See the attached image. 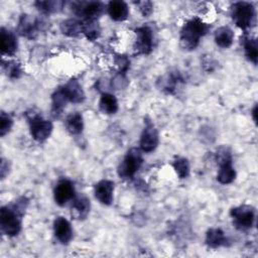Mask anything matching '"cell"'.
I'll list each match as a JSON object with an SVG mask.
<instances>
[{
  "instance_id": "obj_1",
  "label": "cell",
  "mask_w": 258,
  "mask_h": 258,
  "mask_svg": "<svg viewBox=\"0 0 258 258\" xmlns=\"http://www.w3.org/2000/svg\"><path fill=\"white\" fill-rule=\"evenodd\" d=\"M27 206V200L20 198L11 206L0 210V226L2 232L10 237L17 235L21 230V219Z\"/></svg>"
},
{
  "instance_id": "obj_2",
  "label": "cell",
  "mask_w": 258,
  "mask_h": 258,
  "mask_svg": "<svg viewBox=\"0 0 258 258\" xmlns=\"http://www.w3.org/2000/svg\"><path fill=\"white\" fill-rule=\"evenodd\" d=\"M209 29V24L205 23L200 18H192L186 21L180 30V46L185 50L195 49L199 45L200 39L208 32Z\"/></svg>"
},
{
  "instance_id": "obj_3",
  "label": "cell",
  "mask_w": 258,
  "mask_h": 258,
  "mask_svg": "<svg viewBox=\"0 0 258 258\" xmlns=\"http://www.w3.org/2000/svg\"><path fill=\"white\" fill-rule=\"evenodd\" d=\"M232 18L236 25L241 29H248L251 28L256 19V11L254 6L245 1L236 2L231 7Z\"/></svg>"
},
{
  "instance_id": "obj_4",
  "label": "cell",
  "mask_w": 258,
  "mask_h": 258,
  "mask_svg": "<svg viewBox=\"0 0 258 258\" xmlns=\"http://www.w3.org/2000/svg\"><path fill=\"white\" fill-rule=\"evenodd\" d=\"M142 162L143 157L141 150L138 148H131L118 167L119 176L125 179L132 178L142 165Z\"/></svg>"
},
{
  "instance_id": "obj_5",
  "label": "cell",
  "mask_w": 258,
  "mask_h": 258,
  "mask_svg": "<svg viewBox=\"0 0 258 258\" xmlns=\"http://www.w3.org/2000/svg\"><path fill=\"white\" fill-rule=\"evenodd\" d=\"M30 134L37 142L45 141L52 132V124L50 121L43 119L40 115L30 113L27 115Z\"/></svg>"
},
{
  "instance_id": "obj_6",
  "label": "cell",
  "mask_w": 258,
  "mask_h": 258,
  "mask_svg": "<svg viewBox=\"0 0 258 258\" xmlns=\"http://www.w3.org/2000/svg\"><path fill=\"white\" fill-rule=\"evenodd\" d=\"M230 215L233 218L234 225L239 230L250 229L255 221V211L248 205H242L233 208L230 212Z\"/></svg>"
},
{
  "instance_id": "obj_7",
  "label": "cell",
  "mask_w": 258,
  "mask_h": 258,
  "mask_svg": "<svg viewBox=\"0 0 258 258\" xmlns=\"http://www.w3.org/2000/svg\"><path fill=\"white\" fill-rule=\"evenodd\" d=\"M136 40L133 45L136 54H148L153 48V32L149 26L143 25L135 29Z\"/></svg>"
},
{
  "instance_id": "obj_8",
  "label": "cell",
  "mask_w": 258,
  "mask_h": 258,
  "mask_svg": "<svg viewBox=\"0 0 258 258\" xmlns=\"http://www.w3.org/2000/svg\"><path fill=\"white\" fill-rule=\"evenodd\" d=\"M73 10L76 14L83 16L85 20H97L104 11V5L99 1L74 2Z\"/></svg>"
},
{
  "instance_id": "obj_9",
  "label": "cell",
  "mask_w": 258,
  "mask_h": 258,
  "mask_svg": "<svg viewBox=\"0 0 258 258\" xmlns=\"http://www.w3.org/2000/svg\"><path fill=\"white\" fill-rule=\"evenodd\" d=\"M158 142L159 136L156 128L151 122L147 121L140 137L139 144L141 150L144 152H151L157 147Z\"/></svg>"
},
{
  "instance_id": "obj_10",
  "label": "cell",
  "mask_w": 258,
  "mask_h": 258,
  "mask_svg": "<svg viewBox=\"0 0 258 258\" xmlns=\"http://www.w3.org/2000/svg\"><path fill=\"white\" fill-rule=\"evenodd\" d=\"M75 194L74 183L69 179H60L54 187V201L58 206H63L75 198Z\"/></svg>"
},
{
  "instance_id": "obj_11",
  "label": "cell",
  "mask_w": 258,
  "mask_h": 258,
  "mask_svg": "<svg viewBox=\"0 0 258 258\" xmlns=\"http://www.w3.org/2000/svg\"><path fill=\"white\" fill-rule=\"evenodd\" d=\"M38 29H39V22L36 18L28 14H23L20 16L18 21V26H17V30L20 35L31 39L37 35Z\"/></svg>"
},
{
  "instance_id": "obj_12",
  "label": "cell",
  "mask_w": 258,
  "mask_h": 258,
  "mask_svg": "<svg viewBox=\"0 0 258 258\" xmlns=\"http://www.w3.org/2000/svg\"><path fill=\"white\" fill-rule=\"evenodd\" d=\"M96 199L103 205L109 206L113 202L114 182L109 179L100 180L94 188Z\"/></svg>"
},
{
  "instance_id": "obj_13",
  "label": "cell",
  "mask_w": 258,
  "mask_h": 258,
  "mask_svg": "<svg viewBox=\"0 0 258 258\" xmlns=\"http://www.w3.org/2000/svg\"><path fill=\"white\" fill-rule=\"evenodd\" d=\"M54 236L61 244H68L73 238V229L70 222L63 217H57L53 223Z\"/></svg>"
},
{
  "instance_id": "obj_14",
  "label": "cell",
  "mask_w": 258,
  "mask_h": 258,
  "mask_svg": "<svg viewBox=\"0 0 258 258\" xmlns=\"http://www.w3.org/2000/svg\"><path fill=\"white\" fill-rule=\"evenodd\" d=\"M69 102L72 103H82L85 100V93L77 80H70L63 87H61Z\"/></svg>"
},
{
  "instance_id": "obj_15",
  "label": "cell",
  "mask_w": 258,
  "mask_h": 258,
  "mask_svg": "<svg viewBox=\"0 0 258 258\" xmlns=\"http://www.w3.org/2000/svg\"><path fill=\"white\" fill-rule=\"evenodd\" d=\"M0 42H1V51L4 54L12 55L17 50V39L16 36L9 30L4 27L1 28L0 32Z\"/></svg>"
},
{
  "instance_id": "obj_16",
  "label": "cell",
  "mask_w": 258,
  "mask_h": 258,
  "mask_svg": "<svg viewBox=\"0 0 258 258\" xmlns=\"http://www.w3.org/2000/svg\"><path fill=\"white\" fill-rule=\"evenodd\" d=\"M108 13L115 21H123L128 17L129 8L123 1H111L108 4Z\"/></svg>"
},
{
  "instance_id": "obj_17",
  "label": "cell",
  "mask_w": 258,
  "mask_h": 258,
  "mask_svg": "<svg viewBox=\"0 0 258 258\" xmlns=\"http://www.w3.org/2000/svg\"><path fill=\"white\" fill-rule=\"evenodd\" d=\"M228 239L225 233L219 228H211L206 234V244L211 248H219L225 246Z\"/></svg>"
},
{
  "instance_id": "obj_18",
  "label": "cell",
  "mask_w": 258,
  "mask_h": 258,
  "mask_svg": "<svg viewBox=\"0 0 258 258\" xmlns=\"http://www.w3.org/2000/svg\"><path fill=\"white\" fill-rule=\"evenodd\" d=\"M69 102L62 88H58L54 91V93L51 95V114L53 117H58L63 108L66 107V104Z\"/></svg>"
},
{
  "instance_id": "obj_19",
  "label": "cell",
  "mask_w": 258,
  "mask_h": 258,
  "mask_svg": "<svg viewBox=\"0 0 258 258\" xmlns=\"http://www.w3.org/2000/svg\"><path fill=\"white\" fill-rule=\"evenodd\" d=\"M66 129L73 135H77L82 133L84 129V120L83 116L79 112L71 113L67 116L64 121Z\"/></svg>"
},
{
  "instance_id": "obj_20",
  "label": "cell",
  "mask_w": 258,
  "mask_h": 258,
  "mask_svg": "<svg viewBox=\"0 0 258 258\" xmlns=\"http://www.w3.org/2000/svg\"><path fill=\"white\" fill-rule=\"evenodd\" d=\"M90 201L87 197L85 196H79L77 198H74V203L72 206V210L74 211V215L83 220L86 219L87 216L90 213Z\"/></svg>"
},
{
  "instance_id": "obj_21",
  "label": "cell",
  "mask_w": 258,
  "mask_h": 258,
  "mask_svg": "<svg viewBox=\"0 0 258 258\" xmlns=\"http://www.w3.org/2000/svg\"><path fill=\"white\" fill-rule=\"evenodd\" d=\"M234 40V32L228 26L219 27L215 32L216 43L223 48H227L232 45Z\"/></svg>"
},
{
  "instance_id": "obj_22",
  "label": "cell",
  "mask_w": 258,
  "mask_h": 258,
  "mask_svg": "<svg viewBox=\"0 0 258 258\" xmlns=\"http://www.w3.org/2000/svg\"><path fill=\"white\" fill-rule=\"evenodd\" d=\"M99 108L104 114H115L118 111V101L114 95L104 93L101 96Z\"/></svg>"
},
{
  "instance_id": "obj_23",
  "label": "cell",
  "mask_w": 258,
  "mask_h": 258,
  "mask_svg": "<svg viewBox=\"0 0 258 258\" xmlns=\"http://www.w3.org/2000/svg\"><path fill=\"white\" fill-rule=\"evenodd\" d=\"M60 30L67 36H78L83 33V22L76 19H67L60 23Z\"/></svg>"
},
{
  "instance_id": "obj_24",
  "label": "cell",
  "mask_w": 258,
  "mask_h": 258,
  "mask_svg": "<svg viewBox=\"0 0 258 258\" xmlns=\"http://www.w3.org/2000/svg\"><path fill=\"white\" fill-rule=\"evenodd\" d=\"M63 1L59 0H50V1H36L34 5L36 8L45 14H51L60 11L64 6Z\"/></svg>"
},
{
  "instance_id": "obj_25",
  "label": "cell",
  "mask_w": 258,
  "mask_h": 258,
  "mask_svg": "<svg viewBox=\"0 0 258 258\" xmlns=\"http://www.w3.org/2000/svg\"><path fill=\"white\" fill-rule=\"evenodd\" d=\"M220 169L217 174V179L223 184L231 183L236 177V171L232 166V163H225L219 165Z\"/></svg>"
},
{
  "instance_id": "obj_26",
  "label": "cell",
  "mask_w": 258,
  "mask_h": 258,
  "mask_svg": "<svg viewBox=\"0 0 258 258\" xmlns=\"http://www.w3.org/2000/svg\"><path fill=\"white\" fill-rule=\"evenodd\" d=\"M83 22V33L89 40H95L99 37L101 29L96 20H84Z\"/></svg>"
},
{
  "instance_id": "obj_27",
  "label": "cell",
  "mask_w": 258,
  "mask_h": 258,
  "mask_svg": "<svg viewBox=\"0 0 258 258\" xmlns=\"http://www.w3.org/2000/svg\"><path fill=\"white\" fill-rule=\"evenodd\" d=\"M244 50L247 58L252 61L254 64L257 63L258 49H257V40L254 37L244 39Z\"/></svg>"
},
{
  "instance_id": "obj_28",
  "label": "cell",
  "mask_w": 258,
  "mask_h": 258,
  "mask_svg": "<svg viewBox=\"0 0 258 258\" xmlns=\"http://www.w3.org/2000/svg\"><path fill=\"white\" fill-rule=\"evenodd\" d=\"M172 166L176 174L179 176V178H185L189 173V163L185 158H182V157L176 158L173 161Z\"/></svg>"
},
{
  "instance_id": "obj_29",
  "label": "cell",
  "mask_w": 258,
  "mask_h": 258,
  "mask_svg": "<svg viewBox=\"0 0 258 258\" xmlns=\"http://www.w3.org/2000/svg\"><path fill=\"white\" fill-rule=\"evenodd\" d=\"M13 125V120L12 118L6 114L5 112H1V117H0V135L3 137L5 136L11 129Z\"/></svg>"
},
{
  "instance_id": "obj_30",
  "label": "cell",
  "mask_w": 258,
  "mask_h": 258,
  "mask_svg": "<svg viewBox=\"0 0 258 258\" xmlns=\"http://www.w3.org/2000/svg\"><path fill=\"white\" fill-rule=\"evenodd\" d=\"M216 160L219 165L225 163H232V155L230 150L225 146L220 147L216 153Z\"/></svg>"
},
{
  "instance_id": "obj_31",
  "label": "cell",
  "mask_w": 258,
  "mask_h": 258,
  "mask_svg": "<svg viewBox=\"0 0 258 258\" xmlns=\"http://www.w3.org/2000/svg\"><path fill=\"white\" fill-rule=\"evenodd\" d=\"M3 68L6 70L7 72V75L10 77V78H14V79H17L20 77L22 71H21V68L19 66V63H16V62H8L6 66L3 64Z\"/></svg>"
},
{
  "instance_id": "obj_32",
  "label": "cell",
  "mask_w": 258,
  "mask_h": 258,
  "mask_svg": "<svg viewBox=\"0 0 258 258\" xmlns=\"http://www.w3.org/2000/svg\"><path fill=\"white\" fill-rule=\"evenodd\" d=\"M135 4L138 6V9L143 16H148L149 14H151L153 5L150 1H139L135 2Z\"/></svg>"
},
{
  "instance_id": "obj_33",
  "label": "cell",
  "mask_w": 258,
  "mask_h": 258,
  "mask_svg": "<svg viewBox=\"0 0 258 258\" xmlns=\"http://www.w3.org/2000/svg\"><path fill=\"white\" fill-rule=\"evenodd\" d=\"M112 86L114 88H116L117 90L119 89H123L127 86V79L125 78V76L120 73L119 75H117L113 80H112Z\"/></svg>"
},
{
  "instance_id": "obj_34",
  "label": "cell",
  "mask_w": 258,
  "mask_h": 258,
  "mask_svg": "<svg viewBox=\"0 0 258 258\" xmlns=\"http://www.w3.org/2000/svg\"><path fill=\"white\" fill-rule=\"evenodd\" d=\"M115 62L119 69V72L122 74H124V72H126L129 67V60L125 55H118L115 59Z\"/></svg>"
},
{
  "instance_id": "obj_35",
  "label": "cell",
  "mask_w": 258,
  "mask_h": 258,
  "mask_svg": "<svg viewBox=\"0 0 258 258\" xmlns=\"http://www.w3.org/2000/svg\"><path fill=\"white\" fill-rule=\"evenodd\" d=\"M256 111H257V106H255V107H254L253 112H252V114H253V116H254V120H255V121H256Z\"/></svg>"
}]
</instances>
